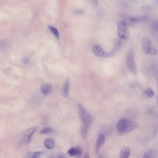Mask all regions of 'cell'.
<instances>
[{
	"label": "cell",
	"mask_w": 158,
	"mask_h": 158,
	"mask_svg": "<svg viewBox=\"0 0 158 158\" xmlns=\"http://www.w3.org/2000/svg\"><path fill=\"white\" fill-rule=\"evenodd\" d=\"M138 125L135 122L127 119L120 120L116 124V129L120 134H124L136 129Z\"/></svg>",
	"instance_id": "1"
},
{
	"label": "cell",
	"mask_w": 158,
	"mask_h": 158,
	"mask_svg": "<svg viewBox=\"0 0 158 158\" xmlns=\"http://www.w3.org/2000/svg\"><path fill=\"white\" fill-rule=\"evenodd\" d=\"M81 121L83 124L80 130V135L83 139H85L87 137L88 132L92 123L93 119L90 114H87L81 120Z\"/></svg>",
	"instance_id": "2"
},
{
	"label": "cell",
	"mask_w": 158,
	"mask_h": 158,
	"mask_svg": "<svg viewBox=\"0 0 158 158\" xmlns=\"http://www.w3.org/2000/svg\"><path fill=\"white\" fill-rule=\"evenodd\" d=\"M117 34L120 39L123 40H127L129 37L128 26L126 22L122 20L119 22L117 28Z\"/></svg>",
	"instance_id": "3"
},
{
	"label": "cell",
	"mask_w": 158,
	"mask_h": 158,
	"mask_svg": "<svg viewBox=\"0 0 158 158\" xmlns=\"http://www.w3.org/2000/svg\"><path fill=\"white\" fill-rule=\"evenodd\" d=\"M142 45L144 53L151 55L157 54V49L152 47L151 41L149 39L144 38L142 40Z\"/></svg>",
	"instance_id": "4"
},
{
	"label": "cell",
	"mask_w": 158,
	"mask_h": 158,
	"mask_svg": "<svg viewBox=\"0 0 158 158\" xmlns=\"http://www.w3.org/2000/svg\"><path fill=\"white\" fill-rule=\"evenodd\" d=\"M37 127H32L25 130L21 135L20 138V143L22 145L28 144L31 141L32 135L35 131L36 130Z\"/></svg>",
	"instance_id": "5"
},
{
	"label": "cell",
	"mask_w": 158,
	"mask_h": 158,
	"mask_svg": "<svg viewBox=\"0 0 158 158\" xmlns=\"http://www.w3.org/2000/svg\"><path fill=\"white\" fill-rule=\"evenodd\" d=\"M134 56H135V53H134V50L132 49H130L127 53V64L130 71L133 73L135 74L137 73V69L135 60H134Z\"/></svg>",
	"instance_id": "6"
},
{
	"label": "cell",
	"mask_w": 158,
	"mask_h": 158,
	"mask_svg": "<svg viewBox=\"0 0 158 158\" xmlns=\"http://www.w3.org/2000/svg\"><path fill=\"white\" fill-rule=\"evenodd\" d=\"M93 53L99 57H109L111 56L110 53H107L104 50L98 45H94L92 48Z\"/></svg>",
	"instance_id": "7"
},
{
	"label": "cell",
	"mask_w": 158,
	"mask_h": 158,
	"mask_svg": "<svg viewBox=\"0 0 158 158\" xmlns=\"http://www.w3.org/2000/svg\"><path fill=\"white\" fill-rule=\"evenodd\" d=\"M105 141L106 137L104 134H100L98 136L95 145V152L96 154H98V153L101 147L105 143Z\"/></svg>",
	"instance_id": "8"
},
{
	"label": "cell",
	"mask_w": 158,
	"mask_h": 158,
	"mask_svg": "<svg viewBox=\"0 0 158 158\" xmlns=\"http://www.w3.org/2000/svg\"><path fill=\"white\" fill-rule=\"evenodd\" d=\"M158 157V152L156 150L150 149L144 153V158H156Z\"/></svg>",
	"instance_id": "9"
},
{
	"label": "cell",
	"mask_w": 158,
	"mask_h": 158,
	"mask_svg": "<svg viewBox=\"0 0 158 158\" xmlns=\"http://www.w3.org/2000/svg\"><path fill=\"white\" fill-rule=\"evenodd\" d=\"M69 90H70V81L67 79L64 82L63 87L62 94L64 98L69 97Z\"/></svg>",
	"instance_id": "10"
},
{
	"label": "cell",
	"mask_w": 158,
	"mask_h": 158,
	"mask_svg": "<svg viewBox=\"0 0 158 158\" xmlns=\"http://www.w3.org/2000/svg\"><path fill=\"white\" fill-rule=\"evenodd\" d=\"M130 155V149L129 147H125L121 150L119 157L121 158H127Z\"/></svg>",
	"instance_id": "11"
},
{
	"label": "cell",
	"mask_w": 158,
	"mask_h": 158,
	"mask_svg": "<svg viewBox=\"0 0 158 158\" xmlns=\"http://www.w3.org/2000/svg\"><path fill=\"white\" fill-rule=\"evenodd\" d=\"M52 86L48 84H44L41 87V91L44 95H48L51 91Z\"/></svg>",
	"instance_id": "12"
},
{
	"label": "cell",
	"mask_w": 158,
	"mask_h": 158,
	"mask_svg": "<svg viewBox=\"0 0 158 158\" xmlns=\"http://www.w3.org/2000/svg\"><path fill=\"white\" fill-rule=\"evenodd\" d=\"M10 45L5 40H0V51H5L10 48Z\"/></svg>",
	"instance_id": "13"
},
{
	"label": "cell",
	"mask_w": 158,
	"mask_h": 158,
	"mask_svg": "<svg viewBox=\"0 0 158 158\" xmlns=\"http://www.w3.org/2000/svg\"><path fill=\"white\" fill-rule=\"evenodd\" d=\"M77 107H78V110H79V114H80V118L81 120L84 118L86 115L87 113L86 112L84 108V106L80 103H78L77 104Z\"/></svg>",
	"instance_id": "14"
},
{
	"label": "cell",
	"mask_w": 158,
	"mask_h": 158,
	"mask_svg": "<svg viewBox=\"0 0 158 158\" xmlns=\"http://www.w3.org/2000/svg\"><path fill=\"white\" fill-rule=\"evenodd\" d=\"M44 144L46 148L50 149L53 148H54V145H55L54 141L51 139H46L44 141Z\"/></svg>",
	"instance_id": "15"
},
{
	"label": "cell",
	"mask_w": 158,
	"mask_h": 158,
	"mask_svg": "<svg viewBox=\"0 0 158 158\" xmlns=\"http://www.w3.org/2000/svg\"><path fill=\"white\" fill-rule=\"evenodd\" d=\"M48 28L49 29L50 31H51V32L53 34V35H54L57 39H59L60 37V34L58 29H57L56 27H54L51 25L49 26Z\"/></svg>",
	"instance_id": "16"
},
{
	"label": "cell",
	"mask_w": 158,
	"mask_h": 158,
	"mask_svg": "<svg viewBox=\"0 0 158 158\" xmlns=\"http://www.w3.org/2000/svg\"><path fill=\"white\" fill-rule=\"evenodd\" d=\"M41 153L39 152H30L27 153V157L30 158H38L40 157Z\"/></svg>",
	"instance_id": "17"
},
{
	"label": "cell",
	"mask_w": 158,
	"mask_h": 158,
	"mask_svg": "<svg viewBox=\"0 0 158 158\" xmlns=\"http://www.w3.org/2000/svg\"><path fill=\"white\" fill-rule=\"evenodd\" d=\"M144 95L147 96L148 98H152L154 96V93L153 90L150 88H149L148 89L144 91Z\"/></svg>",
	"instance_id": "18"
},
{
	"label": "cell",
	"mask_w": 158,
	"mask_h": 158,
	"mask_svg": "<svg viewBox=\"0 0 158 158\" xmlns=\"http://www.w3.org/2000/svg\"><path fill=\"white\" fill-rule=\"evenodd\" d=\"M146 20L147 19L145 18H135V17H131L129 19L130 22L133 23H141L146 21Z\"/></svg>",
	"instance_id": "19"
},
{
	"label": "cell",
	"mask_w": 158,
	"mask_h": 158,
	"mask_svg": "<svg viewBox=\"0 0 158 158\" xmlns=\"http://www.w3.org/2000/svg\"><path fill=\"white\" fill-rule=\"evenodd\" d=\"M68 155H70L71 157L73 156H77V150L76 148H72L68 150L67 152Z\"/></svg>",
	"instance_id": "20"
},
{
	"label": "cell",
	"mask_w": 158,
	"mask_h": 158,
	"mask_svg": "<svg viewBox=\"0 0 158 158\" xmlns=\"http://www.w3.org/2000/svg\"><path fill=\"white\" fill-rule=\"evenodd\" d=\"M53 131L52 128H51V127H46V128H43V129L40 131V134H48V133H51Z\"/></svg>",
	"instance_id": "21"
},
{
	"label": "cell",
	"mask_w": 158,
	"mask_h": 158,
	"mask_svg": "<svg viewBox=\"0 0 158 158\" xmlns=\"http://www.w3.org/2000/svg\"><path fill=\"white\" fill-rule=\"evenodd\" d=\"M152 27L153 28V30L156 31V32L158 31V22L157 21H154V22L152 23Z\"/></svg>",
	"instance_id": "22"
},
{
	"label": "cell",
	"mask_w": 158,
	"mask_h": 158,
	"mask_svg": "<svg viewBox=\"0 0 158 158\" xmlns=\"http://www.w3.org/2000/svg\"><path fill=\"white\" fill-rule=\"evenodd\" d=\"M91 4L94 7H98V0H88Z\"/></svg>",
	"instance_id": "23"
},
{
	"label": "cell",
	"mask_w": 158,
	"mask_h": 158,
	"mask_svg": "<svg viewBox=\"0 0 158 158\" xmlns=\"http://www.w3.org/2000/svg\"><path fill=\"white\" fill-rule=\"evenodd\" d=\"M74 13L76 15H84L85 14V11L83 10L77 9V10H75L74 11Z\"/></svg>",
	"instance_id": "24"
},
{
	"label": "cell",
	"mask_w": 158,
	"mask_h": 158,
	"mask_svg": "<svg viewBox=\"0 0 158 158\" xmlns=\"http://www.w3.org/2000/svg\"><path fill=\"white\" fill-rule=\"evenodd\" d=\"M77 157H79L81 156L82 154V150L80 147L77 146Z\"/></svg>",
	"instance_id": "25"
},
{
	"label": "cell",
	"mask_w": 158,
	"mask_h": 158,
	"mask_svg": "<svg viewBox=\"0 0 158 158\" xmlns=\"http://www.w3.org/2000/svg\"><path fill=\"white\" fill-rule=\"evenodd\" d=\"M29 60H28V59H25L24 60L23 62L25 64H27L29 63Z\"/></svg>",
	"instance_id": "26"
},
{
	"label": "cell",
	"mask_w": 158,
	"mask_h": 158,
	"mask_svg": "<svg viewBox=\"0 0 158 158\" xmlns=\"http://www.w3.org/2000/svg\"><path fill=\"white\" fill-rule=\"evenodd\" d=\"M85 158H89V155L88 153H86V154H85Z\"/></svg>",
	"instance_id": "27"
},
{
	"label": "cell",
	"mask_w": 158,
	"mask_h": 158,
	"mask_svg": "<svg viewBox=\"0 0 158 158\" xmlns=\"http://www.w3.org/2000/svg\"><path fill=\"white\" fill-rule=\"evenodd\" d=\"M131 1H138V0H131Z\"/></svg>",
	"instance_id": "28"
}]
</instances>
